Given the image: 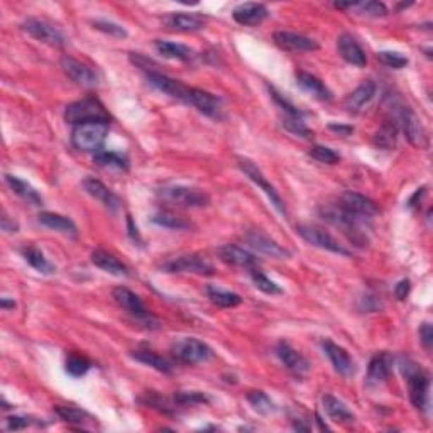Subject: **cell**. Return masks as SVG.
<instances>
[{
  "label": "cell",
  "mask_w": 433,
  "mask_h": 433,
  "mask_svg": "<svg viewBox=\"0 0 433 433\" xmlns=\"http://www.w3.org/2000/svg\"><path fill=\"white\" fill-rule=\"evenodd\" d=\"M389 120H393L399 129L405 132V136L415 148L427 149L428 148V134L423 127L422 120L416 117V113L411 111L399 99L389 96Z\"/></svg>",
  "instance_id": "obj_1"
},
{
  "label": "cell",
  "mask_w": 433,
  "mask_h": 433,
  "mask_svg": "<svg viewBox=\"0 0 433 433\" xmlns=\"http://www.w3.org/2000/svg\"><path fill=\"white\" fill-rule=\"evenodd\" d=\"M401 371L406 377L410 399L413 406L418 408L420 411H427L428 398H430V394H428L430 393V376H428V372L410 359L403 360Z\"/></svg>",
  "instance_id": "obj_2"
},
{
  "label": "cell",
  "mask_w": 433,
  "mask_h": 433,
  "mask_svg": "<svg viewBox=\"0 0 433 433\" xmlns=\"http://www.w3.org/2000/svg\"><path fill=\"white\" fill-rule=\"evenodd\" d=\"M108 122H88L75 125L71 132V144L83 153H99L102 151L105 139L108 136Z\"/></svg>",
  "instance_id": "obj_3"
},
{
  "label": "cell",
  "mask_w": 433,
  "mask_h": 433,
  "mask_svg": "<svg viewBox=\"0 0 433 433\" xmlns=\"http://www.w3.org/2000/svg\"><path fill=\"white\" fill-rule=\"evenodd\" d=\"M65 120L73 125L88 124V122H108L111 113L103 107L95 96H87V99L78 100V102L70 103L65 111Z\"/></svg>",
  "instance_id": "obj_4"
},
{
  "label": "cell",
  "mask_w": 433,
  "mask_h": 433,
  "mask_svg": "<svg viewBox=\"0 0 433 433\" xmlns=\"http://www.w3.org/2000/svg\"><path fill=\"white\" fill-rule=\"evenodd\" d=\"M323 218L332 222L334 225L340 227L346 232V235L351 239L356 246H365L368 237H365L363 225L365 224V218L357 217L354 213L347 212L342 207H329L323 208Z\"/></svg>",
  "instance_id": "obj_5"
},
{
  "label": "cell",
  "mask_w": 433,
  "mask_h": 433,
  "mask_svg": "<svg viewBox=\"0 0 433 433\" xmlns=\"http://www.w3.org/2000/svg\"><path fill=\"white\" fill-rule=\"evenodd\" d=\"M159 195L170 201V203L178 205V207L187 208H201L210 203V196L203 190L199 188L184 187V184H173V187L161 188Z\"/></svg>",
  "instance_id": "obj_6"
},
{
  "label": "cell",
  "mask_w": 433,
  "mask_h": 433,
  "mask_svg": "<svg viewBox=\"0 0 433 433\" xmlns=\"http://www.w3.org/2000/svg\"><path fill=\"white\" fill-rule=\"evenodd\" d=\"M171 352H173V356L180 360V363L190 365L208 363L213 356V351L207 346V344L192 337L182 339L178 340V342H175L173 347H171Z\"/></svg>",
  "instance_id": "obj_7"
},
{
  "label": "cell",
  "mask_w": 433,
  "mask_h": 433,
  "mask_svg": "<svg viewBox=\"0 0 433 433\" xmlns=\"http://www.w3.org/2000/svg\"><path fill=\"white\" fill-rule=\"evenodd\" d=\"M112 296H113V300H115V303L119 305L122 310H125L130 317H134L136 320L142 322L148 327L158 325V322L154 320L153 315L149 313L148 308H146V305L142 303L141 298H139L134 291H130L129 288H125V286H119V288L113 289Z\"/></svg>",
  "instance_id": "obj_8"
},
{
  "label": "cell",
  "mask_w": 433,
  "mask_h": 433,
  "mask_svg": "<svg viewBox=\"0 0 433 433\" xmlns=\"http://www.w3.org/2000/svg\"><path fill=\"white\" fill-rule=\"evenodd\" d=\"M237 165H239V168H241L242 173L246 175L252 183L258 184L261 190L266 193L268 199L271 200L272 207H275L280 213H283V215H286V207H284L283 199H281L280 193L276 192V188L268 182L266 176L263 175V171L259 170L258 165H256V163L252 161V159H249V158H239L237 159Z\"/></svg>",
  "instance_id": "obj_9"
},
{
  "label": "cell",
  "mask_w": 433,
  "mask_h": 433,
  "mask_svg": "<svg viewBox=\"0 0 433 433\" xmlns=\"http://www.w3.org/2000/svg\"><path fill=\"white\" fill-rule=\"evenodd\" d=\"M296 232L300 234L301 239H305L310 246H315L323 251L334 252V254H339V256H346V258L351 256V251L346 249V247H344L342 244L334 237V235H330L327 230L320 229V227L303 224V225L296 227Z\"/></svg>",
  "instance_id": "obj_10"
},
{
  "label": "cell",
  "mask_w": 433,
  "mask_h": 433,
  "mask_svg": "<svg viewBox=\"0 0 433 433\" xmlns=\"http://www.w3.org/2000/svg\"><path fill=\"white\" fill-rule=\"evenodd\" d=\"M161 269L166 272H192V275H203V276H212L213 272H215L212 264L199 254L178 256V258L163 263Z\"/></svg>",
  "instance_id": "obj_11"
},
{
  "label": "cell",
  "mask_w": 433,
  "mask_h": 433,
  "mask_svg": "<svg viewBox=\"0 0 433 433\" xmlns=\"http://www.w3.org/2000/svg\"><path fill=\"white\" fill-rule=\"evenodd\" d=\"M146 80H148L149 85L153 88H156L158 92H161V94H165L168 96H171V99L178 100V102H183L188 105L192 87L183 85L180 80H175V78L168 77V75H163L154 70H151L146 73Z\"/></svg>",
  "instance_id": "obj_12"
},
{
  "label": "cell",
  "mask_w": 433,
  "mask_h": 433,
  "mask_svg": "<svg viewBox=\"0 0 433 433\" xmlns=\"http://www.w3.org/2000/svg\"><path fill=\"white\" fill-rule=\"evenodd\" d=\"M246 242L249 244L252 249H256L261 254H266L269 258L275 259H289L291 258V252L288 249H284L283 246H280L275 239L269 237L268 234H264L263 230L259 229H251L247 230L246 235H244Z\"/></svg>",
  "instance_id": "obj_13"
},
{
  "label": "cell",
  "mask_w": 433,
  "mask_h": 433,
  "mask_svg": "<svg viewBox=\"0 0 433 433\" xmlns=\"http://www.w3.org/2000/svg\"><path fill=\"white\" fill-rule=\"evenodd\" d=\"M23 29L27 32L29 36L34 37L36 41H41V43L54 46V48H61L65 46V36L63 32L53 24L46 23V20L41 19H27L26 23L23 24Z\"/></svg>",
  "instance_id": "obj_14"
},
{
  "label": "cell",
  "mask_w": 433,
  "mask_h": 433,
  "mask_svg": "<svg viewBox=\"0 0 433 433\" xmlns=\"http://www.w3.org/2000/svg\"><path fill=\"white\" fill-rule=\"evenodd\" d=\"M339 207L354 213L357 217H363L365 220H371V218L379 215V207H377L376 201L354 192L344 193L339 200Z\"/></svg>",
  "instance_id": "obj_15"
},
{
  "label": "cell",
  "mask_w": 433,
  "mask_h": 433,
  "mask_svg": "<svg viewBox=\"0 0 433 433\" xmlns=\"http://www.w3.org/2000/svg\"><path fill=\"white\" fill-rule=\"evenodd\" d=\"M61 68L63 71H65L66 77H68L70 80H73V82L80 87L94 88L99 85V75H96L90 66L85 65V63L75 60V58L63 56Z\"/></svg>",
  "instance_id": "obj_16"
},
{
  "label": "cell",
  "mask_w": 433,
  "mask_h": 433,
  "mask_svg": "<svg viewBox=\"0 0 433 433\" xmlns=\"http://www.w3.org/2000/svg\"><path fill=\"white\" fill-rule=\"evenodd\" d=\"M322 349L323 352H325L327 357L330 359L332 365H334V369L337 371L340 376L344 377H352L357 371L354 359H352L351 356H349V352L344 347L337 346L335 342H332V340H323L322 342Z\"/></svg>",
  "instance_id": "obj_17"
},
{
  "label": "cell",
  "mask_w": 433,
  "mask_h": 433,
  "mask_svg": "<svg viewBox=\"0 0 433 433\" xmlns=\"http://www.w3.org/2000/svg\"><path fill=\"white\" fill-rule=\"evenodd\" d=\"M276 356L277 359L281 360V364H283L289 372L295 374V376L301 377L305 376V374H308L310 363L306 360V357L295 351V349L289 346L288 342H284V340H281L276 346Z\"/></svg>",
  "instance_id": "obj_18"
},
{
  "label": "cell",
  "mask_w": 433,
  "mask_h": 433,
  "mask_svg": "<svg viewBox=\"0 0 433 433\" xmlns=\"http://www.w3.org/2000/svg\"><path fill=\"white\" fill-rule=\"evenodd\" d=\"M393 365H394V357L391 356L389 352H377V354L371 359V363H369L365 384H368L369 388L382 384V382L389 377L391 371H393Z\"/></svg>",
  "instance_id": "obj_19"
},
{
  "label": "cell",
  "mask_w": 433,
  "mask_h": 433,
  "mask_svg": "<svg viewBox=\"0 0 433 433\" xmlns=\"http://www.w3.org/2000/svg\"><path fill=\"white\" fill-rule=\"evenodd\" d=\"M272 41L284 51H317L320 46L312 37L289 31H276L272 34Z\"/></svg>",
  "instance_id": "obj_20"
},
{
  "label": "cell",
  "mask_w": 433,
  "mask_h": 433,
  "mask_svg": "<svg viewBox=\"0 0 433 433\" xmlns=\"http://www.w3.org/2000/svg\"><path fill=\"white\" fill-rule=\"evenodd\" d=\"M377 94V85L372 80H365L364 83H360L352 94L347 95V99L344 100V108L349 113H359L364 111V107H368L372 102V99Z\"/></svg>",
  "instance_id": "obj_21"
},
{
  "label": "cell",
  "mask_w": 433,
  "mask_h": 433,
  "mask_svg": "<svg viewBox=\"0 0 433 433\" xmlns=\"http://www.w3.org/2000/svg\"><path fill=\"white\" fill-rule=\"evenodd\" d=\"M188 105L195 107L196 111L203 113V115L212 117V119H220L222 117V102L218 96L208 92L200 90V88H193L190 92V100Z\"/></svg>",
  "instance_id": "obj_22"
},
{
  "label": "cell",
  "mask_w": 433,
  "mask_h": 433,
  "mask_svg": "<svg viewBox=\"0 0 433 433\" xmlns=\"http://www.w3.org/2000/svg\"><path fill=\"white\" fill-rule=\"evenodd\" d=\"M269 11L264 4L246 2L237 6L232 12V18L241 26H259L264 19H268Z\"/></svg>",
  "instance_id": "obj_23"
},
{
  "label": "cell",
  "mask_w": 433,
  "mask_h": 433,
  "mask_svg": "<svg viewBox=\"0 0 433 433\" xmlns=\"http://www.w3.org/2000/svg\"><path fill=\"white\" fill-rule=\"evenodd\" d=\"M337 49L340 53V56L344 58V61H347L349 65H354L363 68V66L368 65V56H365V51L363 49V46L357 43V39L354 36L344 34L339 36L337 39Z\"/></svg>",
  "instance_id": "obj_24"
},
{
  "label": "cell",
  "mask_w": 433,
  "mask_h": 433,
  "mask_svg": "<svg viewBox=\"0 0 433 433\" xmlns=\"http://www.w3.org/2000/svg\"><path fill=\"white\" fill-rule=\"evenodd\" d=\"M218 256L227 264L232 266L244 268V269H256L259 266V259L249 251L242 249V247L234 246V244H227L218 249Z\"/></svg>",
  "instance_id": "obj_25"
},
{
  "label": "cell",
  "mask_w": 433,
  "mask_h": 433,
  "mask_svg": "<svg viewBox=\"0 0 433 433\" xmlns=\"http://www.w3.org/2000/svg\"><path fill=\"white\" fill-rule=\"evenodd\" d=\"M83 188L90 196H94L95 200H99L105 208H108L111 212H117L122 207V200L113 193L111 188H107L100 180L95 178H87L83 182Z\"/></svg>",
  "instance_id": "obj_26"
},
{
  "label": "cell",
  "mask_w": 433,
  "mask_h": 433,
  "mask_svg": "<svg viewBox=\"0 0 433 433\" xmlns=\"http://www.w3.org/2000/svg\"><path fill=\"white\" fill-rule=\"evenodd\" d=\"M165 24L180 32H196L205 27V18L196 12H173L165 19Z\"/></svg>",
  "instance_id": "obj_27"
},
{
  "label": "cell",
  "mask_w": 433,
  "mask_h": 433,
  "mask_svg": "<svg viewBox=\"0 0 433 433\" xmlns=\"http://www.w3.org/2000/svg\"><path fill=\"white\" fill-rule=\"evenodd\" d=\"M296 85L300 87L303 92H306L308 95H312L317 100H320V102H330L332 100V92L327 88V85L322 82L320 78H317L312 73L298 71Z\"/></svg>",
  "instance_id": "obj_28"
},
{
  "label": "cell",
  "mask_w": 433,
  "mask_h": 433,
  "mask_svg": "<svg viewBox=\"0 0 433 433\" xmlns=\"http://www.w3.org/2000/svg\"><path fill=\"white\" fill-rule=\"evenodd\" d=\"M323 410L332 422L340 423V425H351L356 422V415L346 406V403L340 401L339 398L332 396V394H325L322 398Z\"/></svg>",
  "instance_id": "obj_29"
},
{
  "label": "cell",
  "mask_w": 433,
  "mask_h": 433,
  "mask_svg": "<svg viewBox=\"0 0 433 433\" xmlns=\"http://www.w3.org/2000/svg\"><path fill=\"white\" fill-rule=\"evenodd\" d=\"M92 263H94L99 269H102V271L108 272V275H112V276L125 277L129 275L127 266H125L124 263H120V261L117 259L113 254H111V252H107L103 249H96L92 252Z\"/></svg>",
  "instance_id": "obj_30"
},
{
  "label": "cell",
  "mask_w": 433,
  "mask_h": 433,
  "mask_svg": "<svg viewBox=\"0 0 433 433\" xmlns=\"http://www.w3.org/2000/svg\"><path fill=\"white\" fill-rule=\"evenodd\" d=\"M39 224L48 227V229H51V230H56V232L71 235V237H75L78 232L75 222L68 217L60 215V213H53V212L39 213Z\"/></svg>",
  "instance_id": "obj_31"
},
{
  "label": "cell",
  "mask_w": 433,
  "mask_h": 433,
  "mask_svg": "<svg viewBox=\"0 0 433 433\" xmlns=\"http://www.w3.org/2000/svg\"><path fill=\"white\" fill-rule=\"evenodd\" d=\"M398 132L399 127L394 124L393 120H384V124L376 130V134L372 136V142L377 149L382 151H393L396 148L398 142Z\"/></svg>",
  "instance_id": "obj_32"
},
{
  "label": "cell",
  "mask_w": 433,
  "mask_h": 433,
  "mask_svg": "<svg viewBox=\"0 0 433 433\" xmlns=\"http://www.w3.org/2000/svg\"><path fill=\"white\" fill-rule=\"evenodd\" d=\"M154 48H156V51L161 54V56L168 58V60L190 61L193 58V49H190L184 44L173 43V41L158 39L156 43H154Z\"/></svg>",
  "instance_id": "obj_33"
},
{
  "label": "cell",
  "mask_w": 433,
  "mask_h": 433,
  "mask_svg": "<svg viewBox=\"0 0 433 433\" xmlns=\"http://www.w3.org/2000/svg\"><path fill=\"white\" fill-rule=\"evenodd\" d=\"M6 183L9 184L12 188V192L15 193V195H19L20 199H24L29 203L32 205H41L43 203V196L37 193V190L32 184H29L27 182H24V180L18 178V176H12V175H6Z\"/></svg>",
  "instance_id": "obj_34"
},
{
  "label": "cell",
  "mask_w": 433,
  "mask_h": 433,
  "mask_svg": "<svg viewBox=\"0 0 433 433\" xmlns=\"http://www.w3.org/2000/svg\"><path fill=\"white\" fill-rule=\"evenodd\" d=\"M20 254H23V258L31 268H34L36 271L43 272V275H53L54 271H56V268H54L53 263H49L48 259H46V256L43 254V251H39L34 246H27L23 247V251H20Z\"/></svg>",
  "instance_id": "obj_35"
},
{
  "label": "cell",
  "mask_w": 433,
  "mask_h": 433,
  "mask_svg": "<svg viewBox=\"0 0 433 433\" xmlns=\"http://www.w3.org/2000/svg\"><path fill=\"white\" fill-rule=\"evenodd\" d=\"M130 356H132V359H136L137 363L149 365V368L156 369L158 372H163V374L173 372V364H171L168 359H165L163 356H159L153 351H134Z\"/></svg>",
  "instance_id": "obj_36"
},
{
  "label": "cell",
  "mask_w": 433,
  "mask_h": 433,
  "mask_svg": "<svg viewBox=\"0 0 433 433\" xmlns=\"http://www.w3.org/2000/svg\"><path fill=\"white\" fill-rule=\"evenodd\" d=\"M54 413L60 416L63 422L73 425V427L85 428L88 423H94V416L75 406H56L54 408Z\"/></svg>",
  "instance_id": "obj_37"
},
{
  "label": "cell",
  "mask_w": 433,
  "mask_h": 433,
  "mask_svg": "<svg viewBox=\"0 0 433 433\" xmlns=\"http://www.w3.org/2000/svg\"><path fill=\"white\" fill-rule=\"evenodd\" d=\"M94 163L100 168H108V170H129V159L124 154L113 153V151H99L94 156Z\"/></svg>",
  "instance_id": "obj_38"
},
{
  "label": "cell",
  "mask_w": 433,
  "mask_h": 433,
  "mask_svg": "<svg viewBox=\"0 0 433 433\" xmlns=\"http://www.w3.org/2000/svg\"><path fill=\"white\" fill-rule=\"evenodd\" d=\"M207 295L213 305L220 306V308H234L242 303V298L237 293L224 291V289L217 288V286H208Z\"/></svg>",
  "instance_id": "obj_39"
},
{
  "label": "cell",
  "mask_w": 433,
  "mask_h": 433,
  "mask_svg": "<svg viewBox=\"0 0 433 433\" xmlns=\"http://www.w3.org/2000/svg\"><path fill=\"white\" fill-rule=\"evenodd\" d=\"M151 220H153V224H156L159 227H165V229H173V230H182V229H188V227H190V222H187L184 218L178 217L173 212H170V210H161V212L154 213Z\"/></svg>",
  "instance_id": "obj_40"
},
{
  "label": "cell",
  "mask_w": 433,
  "mask_h": 433,
  "mask_svg": "<svg viewBox=\"0 0 433 433\" xmlns=\"http://www.w3.org/2000/svg\"><path fill=\"white\" fill-rule=\"evenodd\" d=\"M247 401H249L251 406L261 415H271L276 411L275 401H272L264 391H249V393H247Z\"/></svg>",
  "instance_id": "obj_41"
},
{
  "label": "cell",
  "mask_w": 433,
  "mask_h": 433,
  "mask_svg": "<svg viewBox=\"0 0 433 433\" xmlns=\"http://www.w3.org/2000/svg\"><path fill=\"white\" fill-rule=\"evenodd\" d=\"M141 403H144L146 406L154 408V410L161 411V413L165 415H171L175 411L176 403H171L170 399H166L165 396H161V394H158L156 391H148V393L144 394L141 399H139Z\"/></svg>",
  "instance_id": "obj_42"
},
{
  "label": "cell",
  "mask_w": 433,
  "mask_h": 433,
  "mask_svg": "<svg viewBox=\"0 0 433 433\" xmlns=\"http://www.w3.org/2000/svg\"><path fill=\"white\" fill-rule=\"evenodd\" d=\"M251 277H252V283L258 289H261L263 293H266V295H283V289H281V286L275 283L272 280H269V277L264 275L263 271H259L258 268L251 269Z\"/></svg>",
  "instance_id": "obj_43"
},
{
  "label": "cell",
  "mask_w": 433,
  "mask_h": 433,
  "mask_svg": "<svg viewBox=\"0 0 433 433\" xmlns=\"http://www.w3.org/2000/svg\"><path fill=\"white\" fill-rule=\"evenodd\" d=\"M283 127L288 130L289 134H293V136L301 137V139H310L313 137V130L308 127V125L305 124L303 119L301 117H289L284 115L283 119Z\"/></svg>",
  "instance_id": "obj_44"
},
{
  "label": "cell",
  "mask_w": 433,
  "mask_h": 433,
  "mask_svg": "<svg viewBox=\"0 0 433 433\" xmlns=\"http://www.w3.org/2000/svg\"><path fill=\"white\" fill-rule=\"evenodd\" d=\"M65 369H66V372L70 374V376L82 377V376H85L88 371H90L92 363L87 359V357L78 356V354H71V356H68V359H66Z\"/></svg>",
  "instance_id": "obj_45"
},
{
  "label": "cell",
  "mask_w": 433,
  "mask_h": 433,
  "mask_svg": "<svg viewBox=\"0 0 433 433\" xmlns=\"http://www.w3.org/2000/svg\"><path fill=\"white\" fill-rule=\"evenodd\" d=\"M173 401L180 406H195V405H207L210 403L208 396L201 391H180L173 396Z\"/></svg>",
  "instance_id": "obj_46"
},
{
  "label": "cell",
  "mask_w": 433,
  "mask_h": 433,
  "mask_svg": "<svg viewBox=\"0 0 433 433\" xmlns=\"http://www.w3.org/2000/svg\"><path fill=\"white\" fill-rule=\"evenodd\" d=\"M308 154L313 159H317L318 163H323V165H337V163L340 161L339 153H335L334 149L327 148V146H320V144L313 146Z\"/></svg>",
  "instance_id": "obj_47"
},
{
  "label": "cell",
  "mask_w": 433,
  "mask_h": 433,
  "mask_svg": "<svg viewBox=\"0 0 433 433\" xmlns=\"http://www.w3.org/2000/svg\"><path fill=\"white\" fill-rule=\"evenodd\" d=\"M377 60L393 70H401L408 65V58L398 51H379L377 53Z\"/></svg>",
  "instance_id": "obj_48"
},
{
  "label": "cell",
  "mask_w": 433,
  "mask_h": 433,
  "mask_svg": "<svg viewBox=\"0 0 433 433\" xmlns=\"http://www.w3.org/2000/svg\"><path fill=\"white\" fill-rule=\"evenodd\" d=\"M356 7H359L360 12L368 18H382L388 14V7L382 2H376V0H369V2H357Z\"/></svg>",
  "instance_id": "obj_49"
},
{
  "label": "cell",
  "mask_w": 433,
  "mask_h": 433,
  "mask_svg": "<svg viewBox=\"0 0 433 433\" xmlns=\"http://www.w3.org/2000/svg\"><path fill=\"white\" fill-rule=\"evenodd\" d=\"M94 27L96 31L103 32V34H108L112 37H127V31L124 27L119 26V24L112 23V20H94Z\"/></svg>",
  "instance_id": "obj_50"
},
{
  "label": "cell",
  "mask_w": 433,
  "mask_h": 433,
  "mask_svg": "<svg viewBox=\"0 0 433 433\" xmlns=\"http://www.w3.org/2000/svg\"><path fill=\"white\" fill-rule=\"evenodd\" d=\"M268 88H269V94H271V96H272V100H275V102L280 105L281 108H283V111L286 112V115H289V117H301V119H303V112H301L300 108H296L295 105L289 102V100H286L283 95L277 94V92L272 87H268Z\"/></svg>",
  "instance_id": "obj_51"
},
{
  "label": "cell",
  "mask_w": 433,
  "mask_h": 433,
  "mask_svg": "<svg viewBox=\"0 0 433 433\" xmlns=\"http://www.w3.org/2000/svg\"><path fill=\"white\" fill-rule=\"evenodd\" d=\"M29 418L26 416H9V418L6 420V428L9 432H18V430H24V428L29 427Z\"/></svg>",
  "instance_id": "obj_52"
},
{
  "label": "cell",
  "mask_w": 433,
  "mask_h": 433,
  "mask_svg": "<svg viewBox=\"0 0 433 433\" xmlns=\"http://www.w3.org/2000/svg\"><path fill=\"white\" fill-rule=\"evenodd\" d=\"M418 334H420V342H422L423 347L430 352L432 344H433V330H432L430 323H423V325L420 327Z\"/></svg>",
  "instance_id": "obj_53"
},
{
  "label": "cell",
  "mask_w": 433,
  "mask_h": 433,
  "mask_svg": "<svg viewBox=\"0 0 433 433\" xmlns=\"http://www.w3.org/2000/svg\"><path fill=\"white\" fill-rule=\"evenodd\" d=\"M411 291V283L408 280H401L399 283L396 284V288H394V296L398 298L399 301H405L408 295H410Z\"/></svg>",
  "instance_id": "obj_54"
},
{
  "label": "cell",
  "mask_w": 433,
  "mask_h": 433,
  "mask_svg": "<svg viewBox=\"0 0 433 433\" xmlns=\"http://www.w3.org/2000/svg\"><path fill=\"white\" fill-rule=\"evenodd\" d=\"M363 303L364 305H360V310H364V312H377V310L382 308L381 300H377L376 296H364Z\"/></svg>",
  "instance_id": "obj_55"
},
{
  "label": "cell",
  "mask_w": 433,
  "mask_h": 433,
  "mask_svg": "<svg viewBox=\"0 0 433 433\" xmlns=\"http://www.w3.org/2000/svg\"><path fill=\"white\" fill-rule=\"evenodd\" d=\"M0 227H2V230H6V232H18L19 225L15 224L14 220H11L9 215H6V213H2V220H0Z\"/></svg>",
  "instance_id": "obj_56"
},
{
  "label": "cell",
  "mask_w": 433,
  "mask_h": 433,
  "mask_svg": "<svg viewBox=\"0 0 433 433\" xmlns=\"http://www.w3.org/2000/svg\"><path fill=\"white\" fill-rule=\"evenodd\" d=\"M425 193H427V188H425V187L418 188V190H416V192L413 193V196H411V199L408 200V207H410V208H416V207H418L420 201H422V199L425 196Z\"/></svg>",
  "instance_id": "obj_57"
},
{
  "label": "cell",
  "mask_w": 433,
  "mask_h": 433,
  "mask_svg": "<svg viewBox=\"0 0 433 433\" xmlns=\"http://www.w3.org/2000/svg\"><path fill=\"white\" fill-rule=\"evenodd\" d=\"M329 129L337 132L339 136H351L354 132V127L352 125H342V124H329Z\"/></svg>",
  "instance_id": "obj_58"
},
{
  "label": "cell",
  "mask_w": 433,
  "mask_h": 433,
  "mask_svg": "<svg viewBox=\"0 0 433 433\" xmlns=\"http://www.w3.org/2000/svg\"><path fill=\"white\" fill-rule=\"evenodd\" d=\"M127 229H129L130 239H132V241L141 242V237H139V232H137V227L132 224V218H130V215H127Z\"/></svg>",
  "instance_id": "obj_59"
},
{
  "label": "cell",
  "mask_w": 433,
  "mask_h": 433,
  "mask_svg": "<svg viewBox=\"0 0 433 433\" xmlns=\"http://www.w3.org/2000/svg\"><path fill=\"white\" fill-rule=\"evenodd\" d=\"M0 305H2L4 310H9V308H15V301L9 300V298H2V301H0Z\"/></svg>",
  "instance_id": "obj_60"
}]
</instances>
